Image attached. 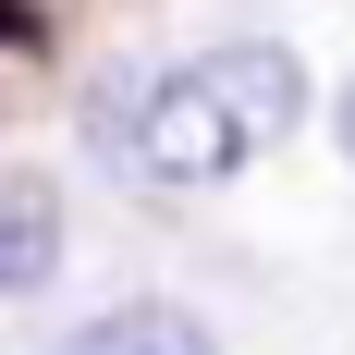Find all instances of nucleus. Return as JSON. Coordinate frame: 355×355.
<instances>
[{
  "mask_svg": "<svg viewBox=\"0 0 355 355\" xmlns=\"http://www.w3.org/2000/svg\"><path fill=\"white\" fill-rule=\"evenodd\" d=\"M343 147H355V98H343Z\"/></svg>",
  "mask_w": 355,
  "mask_h": 355,
  "instance_id": "39448f33",
  "label": "nucleus"
},
{
  "mask_svg": "<svg viewBox=\"0 0 355 355\" xmlns=\"http://www.w3.org/2000/svg\"><path fill=\"white\" fill-rule=\"evenodd\" d=\"M0 49H37V12H25V0H0Z\"/></svg>",
  "mask_w": 355,
  "mask_h": 355,
  "instance_id": "20e7f679",
  "label": "nucleus"
},
{
  "mask_svg": "<svg viewBox=\"0 0 355 355\" xmlns=\"http://www.w3.org/2000/svg\"><path fill=\"white\" fill-rule=\"evenodd\" d=\"M49 270H62V184L0 172V294H49Z\"/></svg>",
  "mask_w": 355,
  "mask_h": 355,
  "instance_id": "7ed1b4c3",
  "label": "nucleus"
},
{
  "mask_svg": "<svg viewBox=\"0 0 355 355\" xmlns=\"http://www.w3.org/2000/svg\"><path fill=\"white\" fill-rule=\"evenodd\" d=\"M306 123V62L282 37H220L196 62H159V73H110L86 98V135H98L110 172H135L147 196H209Z\"/></svg>",
  "mask_w": 355,
  "mask_h": 355,
  "instance_id": "f257e3e1",
  "label": "nucleus"
},
{
  "mask_svg": "<svg viewBox=\"0 0 355 355\" xmlns=\"http://www.w3.org/2000/svg\"><path fill=\"white\" fill-rule=\"evenodd\" d=\"M49 355H220V331L196 319V306H172V294H123L98 319H73Z\"/></svg>",
  "mask_w": 355,
  "mask_h": 355,
  "instance_id": "f03ea898",
  "label": "nucleus"
}]
</instances>
